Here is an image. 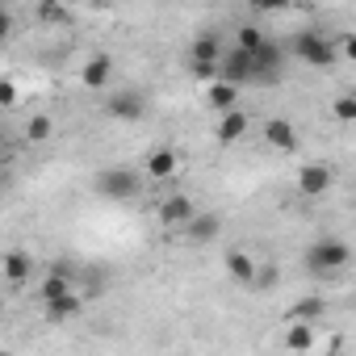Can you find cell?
Masks as SVG:
<instances>
[{"label": "cell", "mask_w": 356, "mask_h": 356, "mask_svg": "<svg viewBox=\"0 0 356 356\" xmlns=\"http://www.w3.org/2000/svg\"><path fill=\"white\" fill-rule=\"evenodd\" d=\"M30 268H34V260H30L26 252H9V256H5V277H9L13 285H22V281L30 277Z\"/></svg>", "instance_id": "obj_19"}, {"label": "cell", "mask_w": 356, "mask_h": 356, "mask_svg": "<svg viewBox=\"0 0 356 356\" xmlns=\"http://www.w3.org/2000/svg\"><path fill=\"white\" fill-rule=\"evenodd\" d=\"M26 134H30L34 143H47V138L55 134V122H51L47 113H34V118H30V126H26Z\"/></svg>", "instance_id": "obj_22"}, {"label": "cell", "mask_w": 356, "mask_h": 356, "mask_svg": "<svg viewBox=\"0 0 356 356\" xmlns=\"http://www.w3.org/2000/svg\"><path fill=\"white\" fill-rule=\"evenodd\" d=\"M264 143L277 147V151H293V147H298L293 122H289V118H268V122H264Z\"/></svg>", "instance_id": "obj_9"}, {"label": "cell", "mask_w": 356, "mask_h": 356, "mask_svg": "<svg viewBox=\"0 0 356 356\" xmlns=\"http://www.w3.org/2000/svg\"><path fill=\"white\" fill-rule=\"evenodd\" d=\"M105 113L118 118V122H138V118L147 113V101H143L138 92H118V97L105 101Z\"/></svg>", "instance_id": "obj_7"}, {"label": "cell", "mask_w": 356, "mask_h": 356, "mask_svg": "<svg viewBox=\"0 0 356 356\" xmlns=\"http://www.w3.org/2000/svg\"><path fill=\"white\" fill-rule=\"evenodd\" d=\"M227 268H231V277H235L239 285H256V273H260V264H256L248 252H239V248H235V252L227 256Z\"/></svg>", "instance_id": "obj_12"}, {"label": "cell", "mask_w": 356, "mask_h": 356, "mask_svg": "<svg viewBox=\"0 0 356 356\" xmlns=\"http://www.w3.org/2000/svg\"><path fill=\"white\" fill-rule=\"evenodd\" d=\"M281 281V273H277V264H260V273H256V285L260 289H273Z\"/></svg>", "instance_id": "obj_25"}, {"label": "cell", "mask_w": 356, "mask_h": 356, "mask_svg": "<svg viewBox=\"0 0 356 356\" xmlns=\"http://www.w3.org/2000/svg\"><path fill=\"white\" fill-rule=\"evenodd\" d=\"M176 163H181V159H176V151H172V147H159V151H151V159H147V176H151V181H168V176L176 172Z\"/></svg>", "instance_id": "obj_13"}, {"label": "cell", "mask_w": 356, "mask_h": 356, "mask_svg": "<svg viewBox=\"0 0 356 356\" xmlns=\"http://www.w3.org/2000/svg\"><path fill=\"white\" fill-rule=\"evenodd\" d=\"M343 59L356 63V34H343Z\"/></svg>", "instance_id": "obj_28"}, {"label": "cell", "mask_w": 356, "mask_h": 356, "mask_svg": "<svg viewBox=\"0 0 356 356\" xmlns=\"http://www.w3.org/2000/svg\"><path fill=\"white\" fill-rule=\"evenodd\" d=\"M348 260H352V248H348L343 239H335V235L314 239V243L306 248V256H302V264H306L310 277H339V273L348 268Z\"/></svg>", "instance_id": "obj_1"}, {"label": "cell", "mask_w": 356, "mask_h": 356, "mask_svg": "<svg viewBox=\"0 0 356 356\" xmlns=\"http://www.w3.org/2000/svg\"><path fill=\"white\" fill-rule=\"evenodd\" d=\"M76 289H72V277H55V273H47V281L38 285V298L51 306V302H63V298H72Z\"/></svg>", "instance_id": "obj_16"}, {"label": "cell", "mask_w": 356, "mask_h": 356, "mask_svg": "<svg viewBox=\"0 0 356 356\" xmlns=\"http://www.w3.org/2000/svg\"><path fill=\"white\" fill-rule=\"evenodd\" d=\"M185 231H189V239H193V243H214V239H218V231H222V218H218V214H197Z\"/></svg>", "instance_id": "obj_11"}, {"label": "cell", "mask_w": 356, "mask_h": 356, "mask_svg": "<svg viewBox=\"0 0 356 356\" xmlns=\"http://www.w3.org/2000/svg\"><path fill=\"white\" fill-rule=\"evenodd\" d=\"M97 189H101V197H109V202H130V197L138 193V172L126 168V163L101 168V172H97Z\"/></svg>", "instance_id": "obj_2"}, {"label": "cell", "mask_w": 356, "mask_h": 356, "mask_svg": "<svg viewBox=\"0 0 356 356\" xmlns=\"http://www.w3.org/2000/svg\"><path fill=\"white\" fill-rule=\"evenodd\" d=\"M38 17H42V22H67L72 13H67V9H59V5H42V9H38Z\"/></svg>", "instance_id": "obj_26"}, {"label": "cell", "mask_w": 356, "mask_h": 356, "mask_svg": "<svg viewBox=\"0 0 356 356\" xmlns=\"http://www.w3.org/2000/svg\"><path fill=\"white\" fill-rule=\"evenodd\" d=\"M331 185H335V168L331 163H302L298 168V193L302 197H323V193H331Z\"/></svg>", "instance_id": "obj_4"}, {"label": "cell", "mask_w": 356, "mask_h": 356, "mask_svg": "<svg viewBox=\"0 0 356 356\" xmlns=\"http://www.w3.org/2000/svg\"><path fill=\"white\" fill-rule=\"evenodd\" d=\"M109 72H113V63H109V55H92V59L84 63V72H80V80H84V88H105V84H109Z\"/></svg>", "instance_id": "obj_10"}, {"label": "cell", "mask_w": 356, "mask_h": 356, "mask_svg": "<svg viewBox=\"0 0 356 356\" xmlns=\"http://www.w3.org/2000/svg\"><path fill=\"white\" fill-rule=\"evenodd\" d=\"M293 55L306 63V67H331L335 59H339V51H335V42H327L318 30H302L298 38H293Z\"/></svg>", "instance_id": "obj_3"}, {"label": "cell", "mask_w": 356, "mask_h": 356, "mask_svg": "<svg viewBox=\"0 0 356 356\" xmlns=\"http://www.w3.org/2000/svg\"><path fill=\"white\" fill-rule=\"evenodd\" d=\"M0 105H17V84L13 80H0Z\"/></svg>", "instance_id": "obj_27"}, {"label": "cell", "mask_w": 356, "mask_h": 356, "mask_svg": "<svg viewBox=\"0 0 356 356\" xmlns=\"http://www.w3.org/2000/svg\"><path fill=\"white\" fill-rule=\"evenodd\" d=\"M222 80H227V84H235V88H239V84H248V80H256V67H252V55L235 47V51L227 55V63H222Z\"/></svg>", "instance_id": "obj_8"}, {"label": "cell", "mask_w": 356, "mask_h": 356, "mask_svg": "<svg viewBox=\"0 0 356 356\" xmlns=\"http://www.w3.org/2000/svg\"><path fill=\"white\" fill-rule=\"evenodd\" d=\"M80 306H84L80 293H72V298H63V302H51L47 314H51V318H72V314H80Z\"/></svg>", "instance_id": "obj_23"}, {"label": "cell", "mask_w": 356, "mask_h": 356, "mask_svg": "<svg viewBox=\"0 0 356 356\" xmlns=\"http://www.w3.org/2000/svg\"><path fill=\"white\" fill-rule=\"evenodd\" d=\"M206 101L218 109V113H235V101H239V88L235 84H227V80H218V84H210V92H206Z\"/></svg>", "instance_id": "obj_14"}, {"label": "cell", "mask_w": 356, "mask_h": 356, "mask_svg": "<svg viewBox=\"0 0 356 356\" xmlns=\"http://www.w3.org/2000/svg\"><path fill=\"white\" fill-rule=\"evenodd\" d=\"M281 63H285V51H281V42L277 38H268L256 55H252V67H256V80H277L281 76Z\"/></svg>", "instance_id": "obj_6"}, {"label": "cell", "mask_w": 356, "mask_h": 356, "mask_svg": "<svg viewBox=\"0 0 356 356\" xmlns=\"http://www.w3.org/2000/svg\"><path fill=\"white\" fill-rule=\"evenodd\" d=\"M323 310H327L323 298H302V302L289 306V323H310L314 327V318H323Z\"/></svg>", "instance_id": "obj_17"}, {"label": "cell", "mask_w": 356, "mask_h": 356, "mask_svg": "<svg viewBox=\"0 0 356 356\" xmlns=\"http://www.w3.org/2000/svg\"><path fill=\"white\" fill-rule=\"evenodd\" d=\"M193 63H218V38L214 34H202L193 42Z\"/></svg>", "instance_id": "obj_21"}, {"label": "cell", "mask_w": 356, "mask_h": 356, "mask_svg": "<svg viewBox=\"0 0 356 356\" xmlns=\"http://www.w3.org/2000/svg\"><path fill=\"white\" fill-rule=\"evenodd\" d=\"M243 134H248V113H243V109L222 113V122H218V143H239Z\"/></svg>", "instance_id": "obj_15"}, {"label": "cell", "mask_w": 356, "mask_h": 356, "mask_svg": "<svg viewBox=\"0 0 356 356\" xmlns=\"http://www.w3.org/2000/svg\"><path fill=\"white\" fill-rule=\"evenodd\" d=\"M331 118H335V122H356V97H335Z\"/></svg>", "instance_id": "obj_24"}, {"label": "cell", "mask_w": 356, "mask_h": 356, "mask_svg": "<svg viewBox=\"0 0 356 356\" xmlns=\"http://www.w3.org/2000/svg\"><path fill=\"white\" fill-rule=\"evenodd\" d=\"M155 218H159L163 227H189V222L197 218V210H193V202H189L185 193H176V197H163V202L155 206Z\"/></svg>", "instance_id": "obj_5"}, {"label": "cell", "mask_w": 356, "mask_h": 356, "mask_svg": "<svg viewBox=\"0 0 356 356\" xmlns=\"http://www.w3.org/2000/svg\"><path fill=\"white\" fill-rule=\"evenodd\" d=\"M285 348H289V352H310V348H314V327H310V323H289Z\"/></svg>", "instance_id": "obj_18"}, {"label": "cell", "mask_w": 356, "mask_h": 356, "mask_svg": "<svg viewBox=\"0 0 356 356\" xmlns=\"http://www.w3.org/2000/svg\"><path fill=\"white\" fill-rule=\"evenodd\" d=\"M264 42H268V34H264L260 26H239V34H235V47H239V51H248V55H256Z\"/></svg>", "instance_id": "obj_20"}]
</instances>
